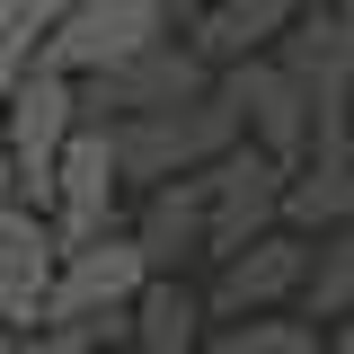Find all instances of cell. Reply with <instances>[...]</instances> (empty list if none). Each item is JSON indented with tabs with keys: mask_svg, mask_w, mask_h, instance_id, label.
<instances>
[{
	"mask_svg": "<svg viewBox=\"0 0 354 354\" xmlns=\"http://www.w3.org/2000/svg\"><path fill=\"white\" fill-rule=\"evenodd\" d=\"M142 283H151V266H142V248H133L124 230H106V239H88V248H62V266H53V292H44V319H36V328L124 354V310L142 301Z\"/></svg>",
	"mask_w": 354,
	"mask_h": 354,
	"instance_id": "6da1fadb",
	"label": "cell"
},
{
	"mask_svg": "<svg viewBox=\"0 0 354 354\" xmlns=\"http://www.w3.org/2000/svg\"><path fill=\"white\" fill-rule=\"evenodd\" d=\"M239 142L230 106L221 97H195V106H169V115H133V124H106V151H115V177L124 195H151L169 177H204Z\"/></svg>",
	"mask_w": 354,
	"mask_h": 354,
	"instance_id": "7a4b0ae2",
	"label": "cell"
},
{
	"mask_svg": "<svg viewBox=\"0 0 354 354\" xmlns=\"http://www.w3.org/2000/svg\"><path fill=\"white\" fill-rule=\"evenodd\" d=\"M71 133H80V80H62V71H27L18 88H0V151H9V186H18L27 213H44Z\"/></svg>",
	"mask_w": 354,
	"mask_h": 354,
	"instance_id": "3957f363",
	"label": "cell"
},
{
	"mask_svg": "<svg viewBox=\"0 0 354 354\" xmlns=\"http://www.w3.org/2000/svg\"><path fill=\"white\" fill-rule=\"evenodd\" d=\"M213 97L230 106V124H239V142L248 151H266L274 169H301L310 160V133H319V106H310V88L274 62V53H257V62H239V71H221Z\"/></svg>",
	"mask_w": 354,
	"mask_h": 354,
	"instance_id": "277c9868",
	"label": "cell"
},
{
	"mask_svg": "<svg viewBox=\"0 0 354 354\" xmlns=\"http://www.w3.org/2000/svg\"><path fill=\"white\" fill-rule=\"evenodd\" d=\"M169 36H177V18L160 0H71L36 71L97 80V71H115V62H133V53H151V44H169Z\"/></svg>",
	"mask_w": 354,
	"mask_h": 354,
	"instance_id": "5b68a950",
	"label": "cell"
},
{
	"mask_svg": "<svg viewBox=\"0 0 354 354\" xmlns=\"http://www.w3.org/2000/svg\"><path fill=\"white\" fill-rule=\"evenodd\" d=\"M195 97H213V71L186 53V44H151V53H133L115 71H97L80 80V124L106 133V124H133V115H169V106H195Z\"/></svg>",
	"mask_w": 354,
	"mask_h": 354,
	"instance_id": "8992f818",
	"label": "cell"
},
{
	"mask_svg": "<svg viewBox=\"0 0 354 354\" xmlns=\"http://www.w3.org/2000/svg\"><path fill=\"white\" fill-rule=\"evenodd\" d=\"M310 283V239L301 230H266L248 239L239 257L213 266V283H204V319L230 328V319H266V310H292Z\"/></svg>",
	"mask_w": 354,
	"mask_h": 354,
	"instance_id": "52a82bcc",
	"label": "cell"
},
{
	"mask_svg": "<svg viewBox=\"0 0 354 354\" xmlns=\"http://www.w3.org/2000/svg\"><path fill=\"white\" fill-rule=\"evenodd\" d=\"M283 177L266 151H248V142H230L213 169H204V213H213V248L204 257H239L248 239H266V230H283Z\"/></svg>",
	"mask_w": 354,
	"mask_h": 354,
	"instance_id": "ba28073f",
	"label": "cell"
},
{
	"mask_svg": "<svg viewBox=\"0 0 354 354\" xmlns=\"http://www.w3.org/2000/svg\"><path fill=\"white\" fill-rule=\"evenodd\" d=\"M44 221H53V248H88L106 230H124V177H115V151L106 133H71L62 169H53V195H44Z\"/></svg>",
	"mask_w": 354,
	"mask_h": 354,
	"instance_id": "9c48e42d",
	"label": "cell"
},
{
	"mask_svg": "<svg viewBox=\"0 0 354 354\" xmlns=\"http://www.w3.org/2000/svg\"><path fill=\"white\" fill-rule=\"evenodd\" d=\"M124 239L142 248V266H151V274H186V266L213 248L204 177H169V186H151V195L124 213Z\"/></svg>",
	"mask_w": 354,
	"mask_h": 354,
	"instance_id": "30bf717a",
	"label": "cell"
},
{
	"mask_svg": "<svg viewBox=\"0 0 354 354\" xmlns=\"http://www.w3.org/2000/svg\"><path fill=\"white\" fill-rule=\"evenodd\" d=\"M301 18V0H221V9H195V18H177V44L204 62V71H239V62H257L274 53V36Z\"/></svg>",
	"mask_w": 354,
	"mask_h": 354,
	"instance_id": "8fae6325",
	"label": "cell"
},
{
	"mask_svg": "<svg viewBox=\"0 0 354 354\" xmlns=\"http://www.w3.org/2000/svg\"><path fill=\"white\" fill-rule=\"evenodd\" d=\"M53 266H62L53 221L27 213V204H9V213H0V319H9L18 337H36L44 292H53Z\"/></svg>",
	"mask_w": 354,
	"mask_h": 354,
	"instance_id": "7c38bea8",
	"label": "cell"
},
{
	"mask_svg": "<svg viewBox=\"0 0 354 354\" xmlns=\"http://www.w3.org/2000/svg\"><path fill=\"white\" fill-rule=\"evenodd\" d=\"M204 337H213V319L186 274H151L142 301L124 310V354H204Z\"/></svg>",
	"mask_w": 354,
	"mask_h": 354,
	"instance_id": "4fadbf2b",
	"label": "cell"
},
{
	"mask_svg": "<svg viewBox=\"0 0 354 354\" xmlns=\"http://www.w3.org/2000/svg\"><path fill=\"white\" fill-rule=\"evenodd\" d=\"M354 221V151H310L301 169L283 177V230L328 239Z\"/></svg>",
	"mask_w": 354,
	"mask_h": 354,
	"instance_id": "5bb4252c",
	"label": "cell"
},
{
	"mask_svg": "<svg viewBox=\"0 0 354 354\" xmlns=\"http://www.w3.org/2000/svg\"><path fill=\"white\" fill-rule=\"evenodd\" d=\"M310 319V328H337V319H354V221L346 230H328V239H310V283L301 301H292Z\"/></svg>",
	"mask_w": 354,
	"mask_h": 354,
	"instance_id": "9a60e30c",
	"label": "cell"
},
{
	"mask_svg": "<svg viewBox=\"0 0 354 354\" xmlns=\"http://www.w3.org/2000/svg\"><path fill=\"white\" fill-rule=\"evenodd\" d=\"M204 354H328V328H310L301 310H266V319H230V328H213Z\"/></svg>",
	"mask_w": 354,
	"mask_h": 354,
	"instance_id": "2e32d148",
	"label": "cell"
},
{
	"mask_svg": "<svg viewBox=\"0 0 354 354\" xmlns=\"http://www.w3.org/2000/svg\"><path fill=\"white\" fill-rule=\"evenodd\" d=\"M62 9H71V0H0V88H18V80L44 62Z\"/></svg>",
	"mask_w": 354,
	"mask_h": 354,
	"instance_id": "e0dca14e",
	"label": "cell"
},
{
	"mask_svg": "<svg viewBox=\"0 0 354 354\" xmlns=\"http://www.w3.org/2000/svg\"><path fill=\"white\" fill-rule=\"evenodd\" d=\"M27 354H106V346H80V337H53V328H36V337H27Z\"/></svg>",
	"mask_w": 354,
	"mask_h": 354,
	"instance_id": "ac0fdd59",
	"label": "cell"
},
{
	"mask_svg": "<svg viewBox=\"0 0 354 354\" xmlns=\"http://www.w3.org/2000/svg\"><path fill=\"white\" fill-rule=\"evenodd\" d=\"M328 354H354V319H337V328H328Z\"/></svg>",
	"mask_w": 354,
	"mask_h": 354,
	"instance_id": "d6986e66",
	"label": "cell"
},
{
	"mask_svg": "<svg viewBox=\"0 0 354 354\" xmlns=\"http://www.w3.org/2000/svg\"><path fill=\"white\" fill-rule=\"evenodd\" d=\"M169 18H195V9H221V0H160Z\"/></svg>",
	"mask_w": 354,
	"mask_h": 354,
	"instance_id": "ffe728a7",
	"label": "cell"
},
{
	"mask_svg": "<svg viewBox=\"0 0 354 354\" xmlns=\"http://www.w3.org/2000/svg\"><path fill=\"white\" fill-rule=\"evenodd\" d=\"M9 204H18V186H9V151H0V213H9Z\"/></svg>",
	"mask_w": 354,
	"mask_h": 354,
	"instance_id": "44dd1931",
	"label": "cell"
},
{
	"mask_svg": "<svg viewBox=\"0 0 354 354\" xmlns=\"http://www.w3.org/2000/svg\"><path fill=\"white\" fill-rule=\"evenodd\" d=\"M0 354H27V337H18V328H9V319H0Z\"/></svg>",
	"mask_w": 354,
	"mask_h": 354,
	"instance_id": "7402d4cb",
	"label": "cell"
},
{
	"mask_svg": "<svg viewBox=\"0 0 354 354\" xmlns=\"http://www.w3.org/2000/svg\"><path fill=\"white\" fill-rule=\"evenodd\" d=\"M346 151H354V124H346Z\"/></svg>",
	"mask_w": 354,
	"mask_h": 354,
	"instance_id": "603a6c76",
	"label": "cell"
}]
</instances>
